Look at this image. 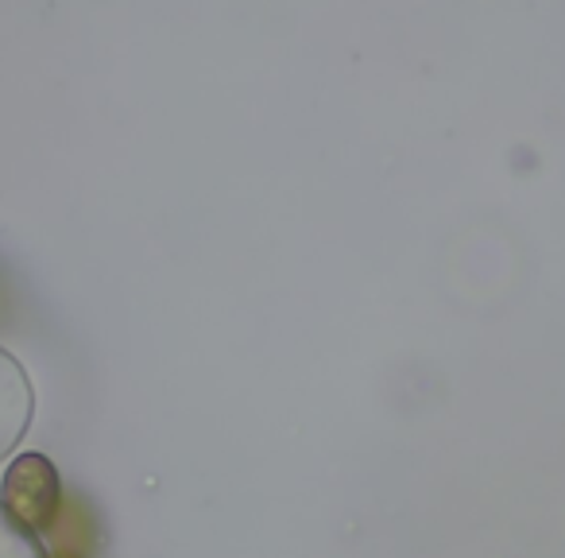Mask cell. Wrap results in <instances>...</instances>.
Here are the masks:
<instances>
[{
  "label": "cell",
  "instance_id": "1",
  "mask_svg": "<svg viewBox=\"0 0 565 558\" xmlns=\"http://www.w3.org/2000/svg\"><path fill=\"white\" fill-rule=\"evenodd\" d=\"M0 504L20 531H47L63 508V481L43 454H20L4 473Z\"/></svg>",
  "mask_w": 565,
  "mask_h": 558
},
{
  "label": "cell",
  "instance_id": "2",
  "mask_svg": "<svg viewBox=\"0 0 565 558\" xmlns=\"http://www.w3.org/2000/svg\"><path fill=\"white\" fill-rule=\"evenodd\" d=\"M47 558H82L78 550H71V547H58V550H51Z\"/></svg>",
  "mask_w": 565,
  "mask_h": 558
}]
</instances>
